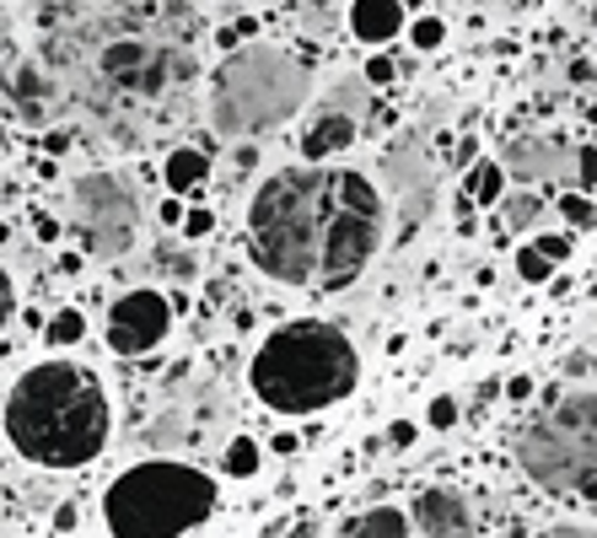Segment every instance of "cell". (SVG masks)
I'll return each instance as SVG.
<instances>
[{
    "instance_id": "31",
    "label": "cell",
    "mask_w": 597,
    "mask_h": 538,
    "mask_svg": "<svg viewBox=\"0 0 597 538\" xmlns=\"http://www.w3.org/2000/svg\"><path fill=\"white\" fill-rule=\"evenodd\" d=\"M543 538H597L593 528H571V523H560V528H549Z\"/></svg>"
},
{
    "instance_id": "4",
    "label": "cell",
    "mask_w": 597,
    "mask_h": 538,
    "mask_svg": "<svg viewBox=\"0 0 597 538\" xmlns=\"http://www.w3.org/2000/svg\"><path fill=\"white\" fill-rule=\"evenodd\" d=\"M313 92V70L302 66L291 49L274 44H248L226 55V66L210 81V130L226 140L265 134L285 125Z\"/></svg>"
},
{
    "instance_id": "21",
    "label": "cell",
    "mask_w": 597,
    "mask_h": 538,
    "mask_svg": "<svg viewBox=\"0 0 597 538\" xmlns=\"http://www.w3.org/2000/svg\"><path fill=\"white\" fill-rule=\"evenodd\" d=\"M560 215L571 221V226H597V204L587 195H565L560 200Z\"/></svg>"
},
{
    "instance_id": "22",
    "label": "cell",
    "mask_w": 597,
    "mask_h": 538,
    "mask_svg": "<svg viewBox=\"0 0 597 538\" xmlns=\"http://www.w3.org/2000/svg\"><path fill=\"white\" fill-rule=\"evenodd\" d=\"M538 210H543L538 195H517V200H506V221L512 226H528V221H538Z\"/></svg>"
},
{
    "instance_id": "2",
    "label": "cell",
    "mask_w": 597,
    "mask_h": 538,
    "mask_svg": "<svg viewBox=\"0 0 597 538\" xmlns=\"http://www.w3.org/2000/svg\"><path fill=\"white\" fill-rule=\"evenodd\" d=\"M114 409L81 361H38L5 394V436L38 469H81L108 447Z\"/></svg>"
},
{
    "instance_id": "25",
    "label": "cell",
    "mask_w": 597,
    "mask_h": 538,
    "mask_svg": "<svg viewBox=\"0 0 597 538\" xmlns=\"http://www.w3.org/2000/svg\"><path fill=\"white\" fill-rule=\"evenodd\" d=\"M210 226H215L210 210H189V215H184V237H210Z\"/></svg>"
},
{
    "instance_id": "24",
    "label": "cell",
    "mask_w": 597,
    "mask_h": 538,
    "mask_svg": "<svg viewBox=\"0 0 597 538\" xmlns=\"http://www.w3.org/2000/svg\"><path fill=\"white\" fill-rule=\"evenodd\" d=\"M431 425H436V431H447V425H458V404L447 399V394H442V399H431Z\"/></svg>"
},
{
    "instance_id": "20",
    "label": "cell",
    "mask_w": 597,
    "mask_h": 538,
    "mask_svg": "<svg viewBox=\"0 0 597 538\" xmlns=\"http://www.w3.org/2000/svg\"><path fill=\"white\" fill-rule=\"evenodd\" d=\"M517 274H523L528 285H543V280L554 274V259H543L538 248H523V254H517Z\"/></svg>"
},
{
    "instance_id": "36",
    "label": "cell",
    "mask_w": 597,
    "mask_h": 538,
    "mask_svg": "<svg viewBox=\"0 0 597 538\" xmlns=\"http://www.w3.org/2000/svg\"><path fill=\"white\" fill-rule=\"evenodd\" d=\"M593 27H597V0H593Z\"/></svg>"
},
{
    "instance_id": "3",
    "label": "cell",
    "mask_w": 597,
    "mask_h": 538,
    "mask_svg": "<svg viewBox=\"0 0 597 538\" xmlns=\"http://www.w3.org/2000/svg\"><path fill=\"white\" fill-rule=\"evenodd\" d=\"M355 377L361 355L333 324H285L254 355V394L280 414H313L350 399Z\"/></svg>"
},
{
    "instance_id": "10",
    "label": "cell",
    "mask_w": 597,
    "mask_h": 538,
    "mask_svg": "<svg viewBox=\"0 0 597 538\" xmlns=\"http://www.w3.org/2000/svg\"><path fill=\"white\" fill-rule=\"evenodd\" d=\"M414 528L425 538H473V512H468V501L458 490L436 484V490H425L414 501Z\"/></svg>"
},
{
    "instance_id": "8",
    "label": "cell",
    "mask_w": 597,
    "mask_h": 538,
    "mask_svg": "<svg viewBox=\"0 0 597 538\" xmlns=\"http://www.w3.org/2000/svg\"><path fill=\"white\" fill-rule=\"evenodd\" d=\"M195 60L178 55V49H162L151 38H114L103 55H97V75L119 92H134V97H156L167 92L178 75H189Z\"/></svg>"
},
{
    "instance_id": "6",
    "label": "cell",
    "mask_w": 597,
    "mask_h": 538,
    "mask_svg": "<svg viewBox=\"0 0 597 538\" xmlns=\"http://www.w3.org/2000/svg\"><path fill=\"white\" fill-rule=\"evenodd\" d=\"M517 464L543 490H582L597 479V394H565L532 414Z\"/></svg>"
},
{
    "instance_id": "5",
    "label": "cell",
    "mask_w": 597,
    "mask_h": 538,
    "mask_svg": "<svg viewBox=\"0 0 597 538\" xmlns=\"http://www.w3.org/2000/svg\"><path fill=\"white\" fill-rule=\"evenodd\" d=\"M215 512V484L210 473L189 469V464H134L125 469L108 495H103V517L114 538H184Z\"/></svg>"
},
{
    "instance_id": "1",
    "label": "cell",
    "mask_w": 597,
    "mask_h": 538,
    "mask_svg": "<svg viewBox=\"0 0 597 538\" xmlns=\"http://www.w3.org/2000/svg\"><path fill=\"white\" fill-rule=\"evenodd\" d=\"M248 243L269 280L296 291H339L383 243V200L350 167H285L248 204Z\"/></svg>"
},
{
    "instance_id": "34",
    "label": "cell",
    "mask_w": 597,
    "mask_h": 538,
    "mask_svg": "<svg viewBox=\"0 0 597 538\" xmlns=\"http://www.w3.org/2000/svg\"><path fill=\"white\" fill-rule=\"evenodd\" d=\"M66 528H75V506H60V512H55V534H66Z\"/></svg>"
},
{
    "instance_id": "27",
    "label": "cell",
    "mask_w": 597,
    "mask_h": 538,
    "mask_svg": "<svg viewBox=\"0 0 597 538\" xmlns=\"http://www.w3.org/2000/svg\"><path fill=\"white\" fill-rule=\"evenodd\" d=\"M366 81H372V86H388V81H394V60H388V55L366 60Z\"/></svg>"
},
{
    "instance_id": "32",
    "label": "cell",
    "mask_w": 597,
    "mask_h": 538,
    "mask_svg": "<svg viewBox=\"0 0 597 538\" xmlns=\"http://www.w3.org/2000/svg\"><path fill=\"white\" fill-rule=\"evenodd\" d=\"M576 162H582V184H597V151H582Z\"/></svg>"
},
{
    "instance_id": "23",
    "label": "cell",
    "mask_w": 597,
    "mask_h": 538,
    "mask_svg": "<svg viewBox=\"0 0 597 538\" xmlns=\"http://www.w3.org/2000/svg\"><path fill=\"white\" fill-rule=\"evenodd\" d=\"M442 33H447V27H442L436 16H420V22L409 27V38H414V49H436V44H442Z\"/></svg>"
},
{
    "instance_id": "9",
    "label": "cell",
    "mask_w": 597,
    "mask_h": 538,
    "mask_svg": "<svg viewBox=\"0 0 597 538\" xmlns=\"http://www.w3.org/2000/svg\"><path fill=\"white\" fill-rule=\"evenodd\" d=\"M173 329V307H167V296L162 291H130V296H119L114 307H108V344L119 350V355H145V350H156L162 339Z\"/></svg>"
},
{
    "instance_id": "26",
    "label": "cell",
    "mask_w": 597,
    "mask_h": 538,
    "mask_svg": "<svg viewBox=\"0 0 597 538\" xmlns=\"http://www.w3.org/2000/svg\"><path fill=\"white\" fill-rule=\"evenodd\" d=\"M11 313H16V285H11V274L0 269V329L11 324Z\"/></svg>"
},
{
    "instance_id": "37",
    "label": "cell",
    "mask_w": 597,
    "mask_h": 538,
    "mask_svg": "<svg viewBox=\"0 0 597 538\" xmlns=\"http://www.w3.org/2000/svg\"><path fill=\"white\" fill-rule=\"evenodd\" d=\"M0 151H5V145H0Z\"/></svg>"
},
{
    "instance_id": "11",
    "label": "cell",
    "mask_w": 597,
    "mask_h": 538,
    "mask_svg": "<svg viewBox=\"0 0 597 538\" xmlns=\"http://www.w3.org/2000/svg\"><path fill=\"white\" fill-rule=\"evenodd\" d=\"M344 145H355V119L339 114V108H318L307 134H302V156H307V162H329Z\"/></svg>"
},
{
    "instance_id": "15",
    "label": "cell",
    "mask_w": 597,
    "mask_h": 538,
    "mask_svg": "<svg viewBox=\"0 0 597 538\" xmlns=\"http://www.w3.org/2000/svg\"><path fill=\"white\" fill-rule=\"evenodd\" d=\"M339 538H409V517H403L398 506H372V512H361L355 523H344Z\"/></svg>"
},
{
    "instance_id": "7",
    "label": "cell",
    "mask_w": 597,
    "mask_h": 538,
    "mask_svg": "<svg viewBox=\"0 0 597 538\" xmlns=\"http://www.w3.org/2000/svg\"><path fill=\"white\" fill-rule=\"evenodd\" d=\"M70 210L81 226V243L92 259H119L134 248L140 232V200L119 173H86L70 189Z\"/></svg>"
},
{
    "instance_id": "29",
    "label": "cell",
    "mask_w": 597,
    "mask_h": 538,
    "mask_svg": "<svg viewBox=\"0 0 597 538\" xmlns=\"http://www.w3.org/2000/svg\"><path fill=\"white\" fill-rule=\"evenodd\" d=\"M388 447H398V453H403V447H414V425H409V420H398L394 431H388Z\"/></svg>"
},
{
    "instance_id": "19",
    "label": "cell",
    "mask_w": 597,
    "mask_h": 538,
    "mask_svg": "<svg viewBox=\"0 0 597 538\" xmlns=\"http://www.w3.org/2000/svg\"><path fill=\"white\" fill-rule=\"evenodd\" d=\"M254 469H259V447H254V442H232V447H226V473H232V479H248Z\"/></svg>"
},
{
    "instance_id": "14",
    "label": "cell",
    "mask_w": 597,
    "mask_h": 538,
    "mask_svg": "<svg viewBox=\"0 0 597 538\" xmlns=\"http://www.w3.org/2000/svg\"><path fill=\"white\" fill-rule=\"evenodd\" d=\"M11 97H16L22 119H44V114H49V97H55V86L38 75V66H16V75H11Z\"/></svg>"
},
{
    "instance_id": "12",
    "label": "cell",
    "mask_w": 597,
    "mask_h": 538,
    "mask_svg": "<svg viewBox=\"0 0 597 538\" xmlns=\"http://www.w3.org/2000/svg\"><path fill=\"white\" fill-rule=\"evenodd\" d=\"M398 27H403V5L398 0H355L350 5V33L361 44H388V38H398Z\"/></svg>"
},
{
    "instance_id": "28",
    "label": "cell",
    "mask_w": 597,
    "mask_h": 538,
    "mask_svg": "<svg viewBox=\"0 0 597 538\" xmlns=\"http://www.w3.org/2000/svg\"><path fill=\"white\" fill-rule=\"evenodd\" d=\"M532 248H538L543 259H565V254H571V237H543V243H532Z\"/></svg>"
},
{
    "instance_id": "17",
    "label": "cell",
    "mask_w": 597,
    "mask_h": 538,
    "mask_svg": "<svg viewBox=\"0 0 597 538\" xmlns=\"http://www.w3.org/2000/svg\"><path fill=\"white\" fill-rule=\"evenodd\" d=\"M468 195L479 204H501V195H506V167L501 162H468Z\"/></svg>"
},
{
    "instance_id": "33",
    "label": "cell",
    "mask_w": 597,
    "mask_h": 538,
    "mask_svg": "<svg viewBox=\"0 0 597 538\" xmlns=\"http://www.w3.org/2000/svg\"><path fill=\"white\" fill-rule=\"evenodd\" d=\"M55 269H60V274H81V254H60V259H55Z\"/></svg>"
},
{
    "instance_id": "18",
    "label": "cell",
    "mask_w": 597,
    "mask_h": 538,
    "mask_svg": "<svg viewBox=\"0 0 597 538\" xmlns=\"http://www.w3.org/2000/svg\"><path fill=\"white\" fill-rule=\"evenodd\" d=\"M44 339H49V350H70V344L86 339V318H81L75 307H60V313L44 324Z\"/></svg>"
},
{
    "instance_id": "35",
    "label": "cell",
    "mask_w": 597,
    "mask_h": 538,
    "mask_svg": "<svg viewBox=\"0 0 597 538\" xmlns=\"http://www.w3.org/2000/svg\"><path fill=\"white\" fill-rule=\"evenodd\" d=\"M576 495H587V501H593V506H597V479H593V484H582Z\"/></svg>"
},
{
    "instance_id": "30",
    "label": "cell",
    "mask_w": 597,
    "mask_h": 538,
    "mask_svg": "<svg viewBox=\"0 0 597 538\" xmlns=\"http://www.w3.org/2000/svg\"><path fill=\"white\" fill-rule=\"evenodd\" d=\"M506 394H512V399H523V404H528V399H532V377H512V383H506Z\"/></svg>"
},
{
    "instance_id": "16",
    "label": "cell",
    "mask_w": 597,
    "mask_h": 538,
    "mask_svg": "<svg viewBox=\"0 0 597 538\" xmlns=\"http://www.w3.org/2000/svg\"><path fill=\"white\" fill-rule=\"evenodd\" d=\"M554 162H560V151H549V140H512V167L517 173H528V178H543V173H554Z\"/></svg>"
},
{
    "instance_id": "13",
    "label": "cell",
    "mask_w": 597,
    "mask_h": 538,
    "mask_svg": "<svg viewBox=\"0 0 597 538\" xmlns=\"http://www.w3.org/2000/svg\"><path fill=\"white\" fill-rule=\"evenodd\" d=\"M162 178H167L173 195H195V189H204V178H210V156H204L199 145H178V151L162 162Z\"/></svg>"
}]
</instances>
